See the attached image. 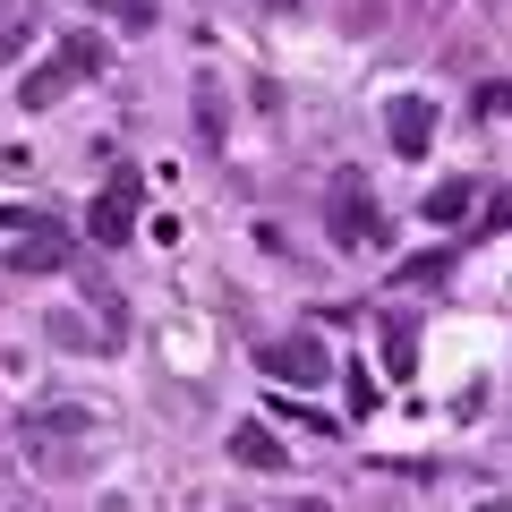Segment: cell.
Listing matches in <instances>:
<instances>
[{
  "label": "cell",
  "mask_w": 512,
  "mask_h": 512,
  "mask_svg": "<svg viewBox=\"0 0 512 512\" xmlns=\"http://www.w3.org/2000/svg\"><path fill=\"white\" fill-rule=\"evenodd\" d=\"M453 256H461V239H453V248H427V256H410V265H402L393 282H402V291H436V282L453 274Z\"/></svg>",
  "instance_id": "cell-8"
},
{
  "label": "cell",
  "mask_w": 512,
  "mask_h": 512,
  "mask_svg": "<svg viewBox=\"0 0 512 512\" xmlns=\"http://www.w3.org/2000/svg\"><path fill=\"white\" fill-rule=\"evenodd\" d=\"M35 35V0H0V60H18Z\"/></svg>",
  "instance_id": "cell-9"
},
{
  "label": "cell",
  "mask_w": 512,
  "mask_h": 512,
  "mask_svg": "<svg viewBox=\"0 0 512 512\" xmlns=\"http://www.w3.org/2000/svg\"><path fill=\"white\" fill-rule=\"evenodd\" d=\"M86 231L103 239V248H120L128 231H137V171H120V180L94 197V214H86Z\"/></svg>",
  "instance_id": "cell-6"
},
{
  "label": "cell",
  "mask_w": 512,
  "mask_h": 512,
  "mask_svg": "<svg viewBox=\"0 0 512 512\" xmlns=\"http://www.w3.org/2000/svg\"><path fill=\"white\" fill-rule=\"evenodd\" d=\"M470 214V180H436L427 188V222H461Z\"/></svg>",
  "instance_id": "cell-10"
},
{
  "label": "cell",
  "mask_w": 512,
  "mask_h": 512,
  "mask_svg": "<svg viewBox=\"0 0 512 512\" xmlns=\"http://www.w3.org/2000/svg\"><path fill=\"white\" fill-rule=\"evenodd\" d=\"M325 231L342 239V248H384V214H376V197H367V171H333Z\"/></svg>",
  "instance_id": "cell-2"
},
{
  "label": "cell",
  "mask_w": 512,
  "mask_h": 512,
  "mask_svg": "<svg viewBox=\"0 0 512 512\" xmlns=\"http://www.w3.org/2000/svg\"><path fill=\"white\" fill-rule=\"evenodd\" d=\"M384 137H393V154H402V163H427V146H436V94H393Z\"/></svg>",
  "instance_id": "cell-5"
},
{
  "label": "cell",
  "mask_w": 512,
  "mask_h": 512,
  "mask_svg": "<svg viewBox=\"0 0 512 512\" xmlns=\"http://www.w3.org/2000/svg\"><path fill=\"white\" fill-rule=\"evenodd\" d=\"M231 461H239V470H282V461H291V444H282L265 419H239V427H231Z\"/></svg>",
  "instance_id": "cell-7"
},
{
  "label": "cell",
  "mask_w": 512,
  "mask_h": 512,
  "mask_svg": "<svg viewBox=\"0 0 512 512\" xmlns=\"http://www.w3.org/2000/svg\"><path fill=\"white\" fill-rule=\"evenodd\" d=\"M265 9H274V18H291V9H308V0H265Z\"/></svg>",
  "instance_id": "cell-13"
},
{
  "label": "cell",
  "mask_w": 512,
  "mask_h": 512,
  "mask_svg": "<svg viewBox=\"0 0 512 512\" xmlns=\"http://www.w3.org/2000/svg\"><path fill=\"white\" fill-rule=\"evenodd\" d=\"M86 9H94V0H86Z\"/></svg>",
  "instance_id": "cell-15"
},
{
  "label": "cell",
  "mask_w": 512,
  "mask_h": 512,
  "mask_svg": "<svg viewBox=\"0 0 512 512\" xmlns=\"http://www.w3.org/2000/svg\"><path fill=\"white\" fill-rule=\"evenodd\" d=\"M256 367H265L274 384H325V376H333L325 333H282V342H265V350H256Z\"/></svg>",
  "instance_id": "cell-3"
},
{
  "label": "cell",
  "mask_w": 512,
  "mask_h": 512,
  "mask_svg": "<svg viewBox=\"0 0 512 512\" xmlns=\"http://www.w3.org/2000/svg\"><path fill=\"white\" fill-rule=\"evenodd\" d=\"M384 359H393V376H410V359H419V333H410L402 316L384 325Z\"/></svg>",
  "instance_id": "cell-11"
},
{
  "label": "cell",
  "mask_w": 512,
  "mask_h": 512,
  "mask_svg": "<svg viewBox=\"0 0 512 512\" xmlns=\"http://www.w3.org/2000/svg\"><path fill=\"white\" fill-rule=\"evenodd\" d=\"M9 222V231H26L18 248H9V265H18V274H60V265H69V231H60V222H43V214H0Z\"/></svg>",
  "instance_id": "cell-4"
},
{
  "label": "cell",
  "mask_w": 512,
  "mask_h": 512,
  "mask_svg": "<svg viewBox=\"0 0 512 512\" xmlns=\"http://www.w3.org/2000/svg\"><path fill=\"white\" fill-rule=\"evenodd\" d=\"M94 69H103V43H94V35H69V43H60L52 60H43V69H26L18 103H26V111H52L60 94H69V86H86Z\"/></svg>",
  "instance_id": "cell-1"
},
{
  "label": "cell",
  "mask_w": 512,
  "mask_h": 512,
  "mask_svg": "<svg viewBox=\"0 0 512 512\" xmlns=\"http://www.w3.org/2000/svg\"><path fill=\"white\" fill-rule=\"evenodd\" d=\"M478 512H512V495H487V504H478Z\"/></svg>",
  "instance_id": "cell-14"
},
{
  "label": "cell",
  "mask_w": 512,
  "mask_h": 512,
  "mask_svg": "<svg viewBox=\"0 0 512 512\" xmlns=\"http://www.w3.org/2000/svg\"><path fill=\"white\" fill-rule=\"evenodd\" d=\"M154 9H163V0H120V26H137V35H146V26H154Z\"/></svg>",
  "instance_id": "cell-12"
}]
</instances>
